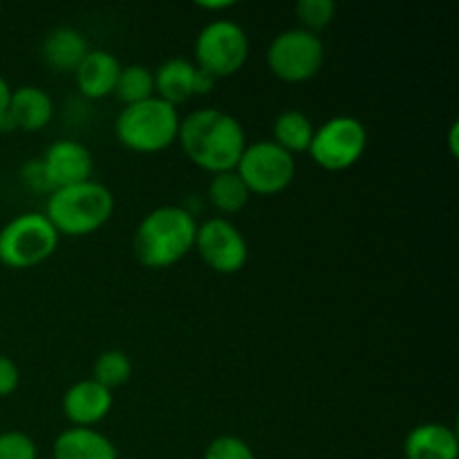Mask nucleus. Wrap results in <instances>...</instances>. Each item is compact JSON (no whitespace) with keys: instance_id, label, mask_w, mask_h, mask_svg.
<instances>
[{"instance_id":"nucleus-1","label":"nucleus","mask_w":459,"mask_h":459,"mask_svg":"<svg viewBox=\"0 0 459 459\" xmlns=\"http://www.w3.org/2000/svg\"><path fill=\"white\" fill-rule=\"evenodd\" d=\"M178 142L197 169L211 175L236 170L247 148L240 121L220 108H200L179 121Z\"/></svg>"},{"instance_id":"nucleus-2","label":"nucleus","mask_w":459,"mask_h":459,"mask_svg":"<svg viewBox=\"0 0 459 459\" xmlns=\"http://www.w3.org/2000/svg\"><path fill=\"white\" fill-rule=\"evenodd\" d=\"M197 222L184 206H157L146 213L134 229V258L148 269H166L178 264L195 247Z\"/></svg>"},{"instance_id":"nucleus-3","label":"nucleus","mask_w":459,"mask_h":459,"mask_svg":"<svg viewBox=\"0 0 459 459\" xmlns=\"http://www.w3.org/2000/svg\"><path fill=\"white\" fill-rule=\"evenodd\" d=\"M115 211V195L101 182L88 179L74 186L56 188L49 193L45 218L52 222L58 236L81 238L99 231Z\"/></svg>"},{"instance_id":"nucleus-4","label":"nucleus","mask_w":459,"mask_h":459,"mask_svg":"<svg viewBox=\"0 0 459 459\" xmlns=\"http://www.w3.org/2000/svg\"><path fill=\"white\" fill-rule=\"evenodd\" d=\"M179 112L170 103L161 101L160 97H151L146 101L124 106L115 121L117 139L126 148L134 152H161L178 142L179 133Z\"/></svg>"},{"instance_id":"nucleus-5","label":"nucleus","mask_w":459,"mask_h":459,"mask_svg":"<svg viewBox=\"0 0 459 459\" xmlns=\"http://www.w3.org/2000/svg\"><path fill=\"white\" fill-rule=\"evenodd\" d=\"M58 247V231L45 213H21L0 229V264L31 269L49 258Z\"/></svg>"},{"instance_id":"nucleus-6","label":"nucleus","mask_w":459,"mask_h":459,"mask_svg":"<svg viewBox=\"0 0 459 459\" xmlns=\"http://www.w3.org/2000/svg\"><path fill=\"white\" fill-rule=\"evenodd\" d=\"M249 58V36L229 18L206 22L195 39V65L215 79L233 76Z\"/></svg>"},{"instance_id":"nucleus-7","label":"nucleus","mask_w":459,"mask_h":459,"mask_svg":"<svg viewBox=\"0 0 459 459\" xmlns=\"http://www.w3.org/2000/svg\"><path fill=\"white\" fill-rule=\"evenodd\" d=\"M325 45L321 36L303 27L281 31L267 48V65L281 81L303 83L321 72Z\"/></svg>"},{"instance_id":"nucleus-8","label":"nucleus","mask_w":459,"mask_h":459,"mask_svg":"<svg viewBox=\"0 0 459 459\" xmlns=\"http://www.w3.org/2000/svg\"><path fill=\"white\" fill-rule=\"evenodd\" d=\"M368 148V128L350 115L323 121L309 143V155L321 169L339 173L357 164Z\"/></svg>"},{"instance_id":"nucleus-9","label":"nucleus","mask_w":459,"mask_h":459,"mask_svg":"<svg viewBox=\"0 0 459 459\" xmlns=\"http://www.w3.org/2000/svg\"><path fill=\"white\" fill-rule=\"evenodd\" d=\"M236 173L249 188V193L258 195H276L282 193L296 178L294 155L282 151L272 139L247 143Z\"/></svg>"},{"instance_id":"nucleus-10","label":"nucleus","mask_w":459,"mask_h":459,"mask_svg":"<svg viewBox=\"0 0 459 459\" xmlns=\"http://www.w3.org/2000/svg\"><path fill=\"white\" fill-rule=\"evenodd\" d=\"M193 249H197L202 260L218 273H238L249 260L245 233L227 218H209L197 224Z\"/></svg>"},{"instance_id":"nucleus-11","label":"nucleus","mask_w":459,"mask_h":459,"mask_svg":"<svg viewBox=\"0 0 459 459\" xmlns=\"http://www.w3.org/2000/svg\"><path fill=\"white\" fill-rule=\"evenodd\" d=\"M45 175L52 191L74 184H83L92 178V155L83 143L74 139H58L40 157Z\"/></svg>"},{"instance_id":"nucleus-12","label":"nucleus","mask_w":459,"mask_h":459,"mask_svg":"<svg viewBox=\"0 0 459 459\" xmlns=\"http://www.w3.org/2000/svg\"><path fill=\"white\" fill-rule=\"evenodd\" d=\"M115 397L90 377L72 384L63 394V415L76 429H94L112 411Z\"/></svg>"},{"instance_id":"nucleus-13","label":"nucleus","mask_w":459,"mask_h":459,"mask_svg":"<svg viewBox=\"0 0 459 459\" xmlns=\"http://www.w3.org/2000/svg\"><path fill=\"white\" fill-rule=\"evenodd\" d=\"M403 455L406 459H457V433L446 424L426 421L406 435Z\"/></svg>"},{"instance_id":"nucleus-14","label":"nucleus","mask_w":459,"mask_h":459,"mask_svg":"<svg viewBox=\"0 0 459 459\" xmlns=\"http://www.w3.org/2000/svg\"><path fill=\"white\" fill-rule=\"evenodd\" d=\"M121 63L108 49H90L81 65L74 70L76 88L88 99H101L115 92Z\"/></svg>"},{"instance_id":"nucleus-15","label":"nucleus","mask_w":459,"mask_h":459,"mask_svg":"<svg viewBox=\"0 0 459 459\" xmlns=\"http://www.w3.org/2000/svg\"><path fill=\"white\" fill-rule=\"evenodd\" d=\"M7 115L12 117L16 130L39 133L54 117L52 97L39 85H21V88L12 90Z\"/></svg>"},{"instance_id":"nucleus-16","label":"nucleus","mask_w":459,"mask_h":459,"mask_svg":"<svg viewBox=\"0 0 459 459\" xmlns=\"http://www.w3.org/2000/svg\"><path fill=\"white\" fill-rule=\"evenodd\" d=\"M52 459H119V453L99 430L70 426L54 439Z\"/></svg>"},{"instance_id":"nucleus-17","label":"nucleus","mask_w":459,"mask_h":459,"mask_svg":"<svg viewBox=\"0 0 459 459\" xmlns=\"http://www.w3.org/2000/svg\"><path fill=\"white\" fill-rule=\"evenodd\" d=\"M90 52L88 39L74 27H54L43 40V61L52 67L54 72H74Z\"/></svg>"},{"instance_id":"nucleus-18","label":"nucleus","mask_w":459,"mask_h":459,"mask_svg":"<svg viewBox=\"0 0 459 459\" xmlns=\"http://www.w3.org/2000/svg\"><path fill=\"white\" fill-rule=\"evenodd\" d=\"M155 97L178 108L179 103L193 97V76H195V63L188 58L173 56L161 63L155 72Z\"/></svg>"},{"instance_id":"nucleus-19","label":"nucleus","mask_w":459,"mask_h":459,"mask_svg":"<svg viewBox=\"0 0 459 459\" xmlns=\"http://www.w3.org/2000/svg\"><path fill=\"white\" fill-rule=\"evenodd\" d=\"M314 133H316V126L312 124L305 112L300 110H285L273 119V139L282 151H287L290 155L296 152H307L309 143H312Z\"/></svg>"},{"instance_id":"nucleus-20","label":"nucleus","mask_w":459,"mask_h":459,"mask_svg":"<svg viewBox=\"0 0 459 459\" xmlns=\"http://www.w3.org/2000/svg\"><path fill=\"white\" fill-rule=\"evenodd\" d=\"M249 188L245 186L236 170H224V173L213 175V179L209 182V202L213 204V209H218L224 215L245 209L249 204Z\"/></svg>"},{"instance_id":"nucleus-21","label":"nucleus","mask_w":459,"mask_h":459,"mask_svg":"<svg viewBox=\"0 0 459 459\" xmlns=\"http://www.w3.org/2000/svg\"><path fill=\"white\" fill-rule=\"evenodd\" d=\"M115 94L124 106H133V103L146 101V99L155 97V76L152 70L146 65H121L119 79H117Z\"/></svg>"},{"instance_id":"nucleus-22","label":"nucleus","mask_w":459,"mask_h":459,"mask_svg":"<svg viewBox=\"0 0 459 459\" xmlns=\"http://www.w3.org/2000/svg\"><path fill=\"white\" fill-rule=\"evenodd\" d=\"M133 377V361L121 350H108L97 357L92 366V379L112 393L115 388L126 385Z\"/></svg>"},{"instance_id":"nucleus-23","label":"nucleus","mask_w":459,"mask_h":459,"mask_svg":"<svg viewBox=\"0 0 459 459\" xmlns=\"http://www.w3.org/2000/svg\"><path fill=\"white\" fill-rule=\"evenodd\" d=\"M296 16L303 22V30L318 34L336 16V4L332 0H300L296 4Z\"/></svg>"},{"instance_id":"nucleus-24","label":"nucleus","mask_w":459,"mask_h":459,"mask_svg":"<svg viewBox=\"0 0 459 459\" xmlns=\"http://www.w3.org/2000/svg\"><path fill=\"white\" fill-rule=\"evenodd\" d=\"M202 459H255V453L238 435H220L206 446Z\"/></svg>"},{"instance_id":"nucleus-25","label":"nucleus","mask_w":459,"mask_h":459,"mask_svg":"<svg viewBox=\"0 0 459 459\" xmlns=\"http://www.w3.org/2000/svg\"><path fill=\"white\" fill-rule=\"evenodd\" d=\"M0 459H39V448L22 430H7L0 433Z\"/></svg>"},{"instance_id":"nucleus-26","label":"nucleus","mask_w":459,"mask_h":459,"mask_svg":"<svg viewBox=\"0 0 459 459\" xmlns=\"http://www.w3.org/2000/svg\"><path fill=\"white\" fill-rule=\"evenodd\" d=\"M21 182L34 193H52V188H49V182H48V175H45L43 164H40V157L22 164Z\"/></svg>"},{"instance_id":"nucleus-27","label":"nucleus","mask_w":459,"mask_h":459,"mask_svg":"<svg viewBox=\"0 0 459 459\" xmlns=\"http://www.w3.org/2000/svg\"><path fill=\"white\" fill-rule=\"evenodd\" d=\"M21 384V370L9 357L0 354V397H9L18 390Z\"/></svg>"},{"instance_id":"nucleus-28","label":"nucleus","mask_w":459,"mask_h":459,"mask_svg":"<svg viewBox=\"0 0 459 459\" xmlns=\"http://www.w3.org/2000/svg\"><path fill=\"white\" fill-rule=\"evenodd\" d=\"M215 83H218L215 76H211L209 72L200 70V67L195 65V76H193V97H195V94H209L211 90L215 88Z\"/></svg>"},{"instance_id":"nucleus-29","label":"nucleus","mask_w":459,"mask_h":459,"mask_svg":"<svg viewBox=\"0 0 459 459\" xmlns=\"http://www.w3.org/2000/svg\"><path fill=\"white\" fill-rule=\"evenodd\" d=\"M9 99H12V88H9V83L4 81V76H0V115L7 110Z\"/></svg>"},{"instance_id":"nucleus-30","label":"nucleus","mask_w":459,"mask_h":459,"mask_svg":"<svg viewBox=\"0 0 459 459\" xmlns=\"http://www.w3.org/2000/svg\"><path fill=\"white\" fill-rule=\"evenodd\" d=\"M200 7L206 9V12H220V9L233 7V3H229V0H222V3H200Z\"/></svg>"}]
</instances>
